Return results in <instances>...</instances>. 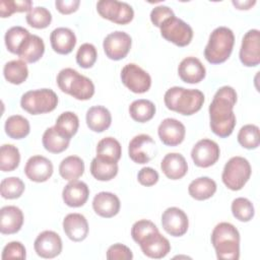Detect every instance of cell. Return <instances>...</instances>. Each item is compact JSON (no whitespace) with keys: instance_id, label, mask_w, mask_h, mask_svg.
<instances>
[{"instance_id":"1","label":"cell","mask_w":260,"mask_h":260,"mask_svg":"<svg viewBox=\"0 0 260 260\" xmlns=\"http://www.w3.org/2000/svg\"><path fill=\"white\" fill-rule=\"evenodd\" d=\"M236 103L237 92L232 86L224 85L216 90L208 109L210 128L215 135L225 138L233 133L236 126L233 109Z\"/></svg>"},{"instance_id":"2","label":"cell","mask_w":260,"mask_h":260,"mask_svg":"<svg viewBox=\"0 0 260 260\" xmlns=\"http://www.w3.org/2000/svg\"><path fill=\"white\" fill-rule=\"evenodd\" d=\"M164 102L169 110L184 116H190L202 108L204 94L199 89L173 86L166 91Z\"/></svg>"},{"instance_id":"3","label":"cell","mask_w":260,"mask_h":260,"mask_svg":"<svg viewBox=\"0 0 260 260\" xmlns=\"http://www.w3.org/2000/svg\"><path fill=\"white\" fill-rule=\"evenodd\" d=\"M211 244L218 259L238 260L240 258V234L234 224L230 222L216 224L211 234Z\"/></svg>"},{"instance_id":"4","label":"cell","mask_w":260,"mask_h":260,"mask_svg":"<svg viewBox=\"0 0 260 260\" xmlns=\"http://www.w3.org/2000/svg\"><path fill=\"white\" fill-rule=\"evenodd\" d=\"M235 36L231 28L218 26L212 30L204 50L205 59L211 64L225 62L232 54Z\"/></svg>"},{"instance_id":"5","label":"cell","mask_w":260,"mask_h":260,"mask_svg":"<svg viewBox=\"0 0 260 260\" xmlns=\"http://www.w3.org/2000/svg\"><path fill=\"white\" fill-rule=\"evenodd\" d=\"M59 88L79 101H86L94 94L93 82L72 68H64L57 75Z\"/></svg>"},{"instance_id":"6","label":"cell","mask_w":260,"mask_h":260,"mask_svg":"<svg viewBox=\"0 0 260 260\" xmlns=\"http://www.w3.org/2000/svg\"><path fill=\"white\" fill-rule=\"evenodd\" d=\"M58 96L50 88L28 90L22 94L20 100L21 108L31 115L50 113L56 109Z\"/></svg>"},{"instance_id":"7","label":"cell","mask_w":260,"mask_h":260,"mask_svg":"<svg viewBox=\"0 0 260 260\" xmlns=\"http://www.w3.org/2000/svg\"><path fill=\"white\" fill-rule=\"evenodd\" d=\"M251 173V166L247 158L233 156L224 165L221 179L229 189L239 191L249 181Z\"/></svg>"},{"instance_id":"8","label":"cell","mask_w":260,"mask_h":260,"mask_svg":"<svg viewBox=\"0 0 260 260\" xmlns=\"http://www.w3.org/2000/svg\"><path fill=\"white\" fill-rule=\"evenodd\" d=\"M159 28L161 37L178 47L188 46L193 38L192 27L175 15L165 20Z\"/></svg>"},{"instance_id":"9","label":"cell","mask_w":260,"mask_h":260,"mask_svg":"<svg viewBox=\"0 0 260 260\" xmlns=\"http://www.w3.org/2000/svg\"><path fill=\"white\" fill-rule=\"evenodd\" d=\"M99 14L117 24H127L134 17L133 8L126 2L117 0H101L96 3Z\"/></svg>"},{"instance_id":"10","label":"cell","mask_w":260,"mask_h":260,"mask_svg":"<svg viewBox=\"0 0 260 260\" xmlns=\"http://www.w3.org/2000/svg\"><path fill=\"white\" fill-rule=\"evenodd\" d=\"M121 80L128 89L135 93H144L151 85L150 75L134 63L126 64L122 68Z\"/></svg>"},{"instance_id":"11","label":"cell","mask_w":260,"mask_h":260,"mask_svg":"<svg viewBox=\"0 0 260 260\" xmlns=\"http://www.w3.org/2000/svg\"><path fill=\"white\" fill-rule=\"evenodd\" d=\"M131 37L127 32L116 30L105 38L103 47L109 59L119 61L127 56L131 49Z\"/></svg>"},{"instance_id":"12","label":"cell","mask_w":260,"mask_h":260,"mask_svg":"<svg viewBox=\"0 0 260 260\" xmlns=\"http://www.w3.org/2000/svg\"><path fill=\"white\" fill-rule=\"evenodd\" d=\"M155 142L151 136L147 134H139L134 136L128 146L129 157L136 164H146L155 155Z\"/></svg>"},{"instance_id":"13","label":"cell","mask_w":260,"mask_h":260,"mask_svg":"<svg viewBox=\"0 0 260 260\" xmlns=\"http://www.w3.org/2000/svg\"><path fill=\"white\" fill-rule=\"evenodd\" d=\"M220 149L218 144L211 139L199 140L191 150V157L194 164L199 168H208L213 166L219 158Z\"/></svg>"},{"instance_id":"14","label":"cell","mask_w":260,"mask_h":260,"mask_svg":"<svg viewBox=\"0 0 260 260\" xmlns=\"http://www.w3.org/2000/svg\"><path fill=\"white\" fill-rule=\"evenodd\" d=\"M240 60L247 67H254L260 63V31L258 29L248 30L242 40L240 49Z\"/></svg>"},{"instance_id":"15","label":"cell","mask_w":260,"mask_h":260,"mask_svg":"<svg viewBox=\"0 0 260 260\" xmlns=\"http://www.w3.org/2000/svg\"><path fill=\"white\" fill-rule=\"evenodd\" d=\"M161 225L169 235L173 237H182L188 231L189 219L182 209L178 207H169L162 212Z\"/></svg>"},{"instance_id":"16","label":"cell","mask_w":260,"mask_h":260,"mask_svg":"<svg viewBox=\"0 0 260 260\" xmlns=\"http://www.w3.org/2000/svg\"><path fill=\"white\" fill-rule=\"evenodd\" d=\"M34 248L36 253L42 258H55L62 252V240L57 233L44 231L36 238Z\"/></svg>"},{"instance_id":"17","label":"cell","mask_w":260,"mask_h":260,"mask_svg":"<svg viewBox=\"0 0 260 260\" xmlns=\"http://www.w3.org/2000/svg\"><path fill=\"white\" fill-rule=\"evenodd\" d=\"M143 254L149 258L160 259L166 257L171 251V244L169 240L164 237L159 231L150 233L144 237L139 243Z\"/></svg>"},{"instance_id":"18","label":"cell","mask_w":260,"mask_h":260,"mask_svg":"<svg viewBox=\"0 0 260 260\" xmlns=\"http://www.w3.org/2000/svg\"><path fill=\"white\" fill-rule=\"evenodd\" d=\"M157 134L160 141L168 146H177L185 138L186 129L182 122L174 118L162 120L157 128Z\"/></svg>"},{"instance_id":"19","label":"cell","mask_w":260,"mask_h":260,"mask_svg":"<svg viewBox=\"0 0 260 260\" xmlns=\"http://www.w3.org/2000/svg\"><path fill=\"white\" fill-rule=\"evenodd\" d=\"M53 164L43 155L30 156L24 167L25 176L32 182L42 183L51 178L53 174Z\"/></svg>"},{"instance_id":"20","label":"cell","mask_w":260,"mask_h":260,"mask_svg":"<svg viewBox=\"0 0 260 260\" xmlns=\"http://www.w3.org/2000/svg\"><path fill=\"white\" fill-rule=\"evenodd\" d=\"M180 78L186 83H198L205 77L206 70L201 61L193 56L184 58L178 67Z\"/></svg>"},{"instance_id":"21","label":"cell","mask_w":260,"mask_h":260,"mask_svg":"<svg viewBox=\"0 0 260 260\" xmlns=\"http://www.w3.org/2000/svg\"><path fill=\"white\" fill-rule=\"evenodd\" d=\"M120 199L117 195L111 192H100L98 193L92 200V208L94 212L106 218L113 217L118 214L120 210Z\"/></svg>"},{"instance_id":"22","label":"cell","mask_w":260,"mask_h":260,"mask_svg":"<svg viewBox=\"0 0 260 260\" xmlns=\"http://www.w3.org/2000/svg\"><path fill=\"white\" fill-rule=\"evenodd\" d=\"M63 230L73 242H81L88 235V223L84 215L69 213L63 219Z\"/></svg>"},{"instance_id":"23","label":"cell","mask_w":260,"mask_h":260,"mask_svg":"<svg viewBox=\"0 0 260 260\" xmlns=\"http://www.w3.org/2000/svg\"><path fill=\"white\" fill-rule=\"evenodd\" d=\"M89 196L88 186L81 181H70L62 191V198L66 205L70 207H80L84 205Z\"/></svg>"},{"instance_id":"24","label":"cell","mask_w":260,"mask_h":260,"mask_svg":"<svg viewBox=\"0 0 260 260\" xmlns=\"http://www.w3.org/2000/svg\"><path fill=\"white\" fill-rule=\"evenodd\" d=\"M0 231L3 235L16 234L23 224V213L14 205L4 206L0 210Z\"/></svg>"},{"instance_id":"25","label":"cell","mask_w":260,"mask_h":260,"mask_svg":"<svg viewBox=\"0 0 260 260\" xmlns=\"http://www.w3.org/2000/svg\"><path fill=\"white\" fill-rule=\"evenodd\" d=\"M160 169L167 178L179 180L187 174L188 165L181 153L172 152L165 155L160 162Z\"/></svg>"},{"instance_id":"26","label":"cell","mask_w":260,"mask_h":260,"mask_svg":"<svg viewBox=\"0 0 260 260\" xmlns=\"http://www.w3.org/2000/svg\"><path fill=\"white\" fill-rule=\"evenodd\" d=\"M52 49L61 55L72 52L76 45L75 34L68 27H57L50 35Z\"/></svg>"},{"instance_id":"27","label":"cell","mask_w":260,"mask_h":260,"mask_svg":"<svg viewBox=\"0 0 260 260\" xmlns=\"http://www.w3.org/2000/svg\"><path fill=\"white\" fill-rule=\"evenodd\" d=\"M45 52L44 41L36 35H29L20 46L17 56L27 63L39 61Z\"/></svg>"},{"instance_id":"28","label":"cell","mask_w":260,"mask_h":260,"mask_svg":"<svg viewBox=\"0 0 260 260\" xmlns=\"http://www.w3.org/2000/svg\"><path fill=\"white\" fill-rule=\"evenodd\" d=\"M112 123L110 111L103 106H93L86 112V124L94 132L107 130Z\"/></svg>"},{"instance_id":"29","label":"cell","mask_w":260,"mask_h":260,"mask_svg":"<svg viewBox=\"0 0 260 260\" xmlns=\"http://www.w3.org/2000/svg\"><path fill=\"white\" fill-rule=\"evenodd\" d=\"M188 192L196 200H206L216 192V183L208 177H199L189 184Z\"/></svg>"},{"instance_id":"30","label":"cell","mask_w":260,"mask_h":260,"mask_svg":"<svg viewBox=\"0 0 260 260\" xmlns=\"http://www.w3.org/2000/svg\"><path fill=\"white\" fill-rule=\"evenodd\" d=\"M84 173V162L77 155H69L62 159L59 166L60 176L67 181H74Z\"/></svg>"},{"instance_id":"31","label":"cell","mask_w":260,"mask_h":260,"mask_svg":"<svg viewBox=\"0 0 260 260\" xmlns=\"http://www.w3.org/2000/svg\"><path fill=\"white\" fill-rule=\"evenodd\" d=\"M121 144L114 137H105L100 140L96 145V156L102 159L118 162L121 158Z\"/></svg>"},{"instance_id":"32","label":"cell","mask_w":260,"mask_h":260,"mask_svg":"<svg viewBox=\"0 0 260 260\" xmlns=\"http://www.w3.org/2000/svg\"><path fill=\"white\" fill-rule=\"evenodd\" d=\"M90 173L99 181H110L118 174V164L95 156L90 162Z\"/></svg>"},{"instance_id":"33","label":"cell","mask_w":260,"mask_h":260,"mask_svg":"<svg viewBox=\"0 0 260 260\" xmlns=\"http://www.w3.org/2000/svg\"><path fill=\"white\" fill-rule=\"evenodd\" d=\"M155 106L151 101L140 99L131 103L129 106V114L131 118L139 123H145L155 115Z\"/></svg>"},{"instance_id":"34","label":"cell","mask_w":260,"mask_h":260,"mask_svg":"<svg viewBox=\"0 0 260 260\" xmlns=\"http://www.w3.org/2000/svg\"><path fill=\"white\" fill-rule=\"evenodd\" d=\"M5 132L12 139H22L29 134L30 126L26 118L20 115H13L5 121Z\"/></svg>"},{"instance_id":"35","label":"cell","mask_w":260,"mask_h":260,"mask_svg":"<svg viewBox=\"0 0 260 260\" xmlns=\"http://www.w3.org/2000/svg\"><path fill=\"white\" fill-rule=\"evenodd\" d=\"M43 146L46 150L52 153H60L67 149L70 139L62 136L60 133L56 131L53 127H50L45 130L42 138Z\"/></svg>"},{"instance_id":"36","label":"cell","mask_w":260,"mask_h":260,"mask_svg":"<svg viewBox=\"0 0 260 260\" xmlns=\"http://www.w3.org/2000/svg\"><path fill=\"white\" fill-rule=\"evenodd\" d=\"M3 74L8 82L21 84L28 76V69L23 60H12L4 65Z\"/></svg>"},{"instance_id":"37","label":"cell","mask_w":260,"mask_h":260,"mask_svg":"<svg viewBox=\"0 0 260 260\" xmlns=\"http://www.w3.org/2000/svg\"><path fill=\"white\" fill-rule=\"evenodd\" d=\"M79 127V119L73 112H64L56 120L54 128L62 136L71 139Z\"/></svg>"},{"instance_id":"38","label":"cell","mask_w":260,"mask_h":260,"mask_svg":"<svg viewBox=\"0 0 260 260\" xmlns=\"http://www.w3.org/2000/svg\"><path fill=\"white\" fill-rule=\"evenodd\" d=\"M20 161V153L16 146L3 144L0 149V169L2 172L14 171Z\"/></svg>"},{"instance_id":"39","label":"cell","mask_w":260,"mask_h":260,"mask_svg":"<svg viewBox=\"0 0 260 260\" xmlns=\"http://www.w3.org/2000/svg\"><path fill=\"white\" fill-rule=\"evenodd\" d=\"M29 35H30L29 31L26 28L22 27V26H12V27H10L6 31L5 37H4L5 46H6L7 50L12 54L17 55L20 46L22 45L24 40Z\"/></svg>"},{"instance_id":"40","label":"cell","mask_w":260,"mask_h":260,"mask_svg":"<svg viewBox=\"0 0 260 260\" xmlns=\"http://www.w3.org/2000/svg\"><path fill=\"white\" fill-rule=\"evenodd\" d=\"M238 142L247 149H255L259 146V127L253 124L243 126L238 133Z\"/></svg>"},{"instance_id":"41","label":"cell","mask_w":260,"mask_h":260,"mask_svg":"<svg viewBox=\"0 0 260 260\" xmlns=\"http://www.w3.org/2000/svg\"><path fill=\"white\" fill-rule=\"evenodd\" d=\"M232 212L233 215L240 221L247 222L250 221L255 213L254 206L252 202L244 197H238L232 202Z\"/></svg>"},{"instance_id":"42","label":"cell","mask_w":260,"mask_h":260,"mask_svg":"<svg viewBox=\"0 0 260 260\" xmlns=\"http://www.w3.org/2000/svg\"><path fill=\"white\" fill-rule=\"evenodd\" d=\"M24 183L17 177L5 178L1 181L0 192L5 199H16L21 196L24 191Z\"/></svg>"},{"instance_id":"43","label":"cell","mask_w":260,"mask_h":260,"mask_svg":"<svg viewBox=\"0 0 260 260\" xmlns=\"http://www.w3.org/2000/svg\"><path fill=\"white\" fill-rule=\"evenodd\" d=\"M25 19L31 27L39 29L46 28L52 21V14L47 8L43 6H37L27 12Z\"/></svg>"},{"instance_id":"44","label":"cell","mask_w":260,"mask_h":260,"mask_svg":"<svg viewBox=\"0 0 260 260\" xmlns=\"http://www.w3.org/2000/svg\"><path fill=\"white\" fill-rule=\"evenodd\" d=\"M32 9L30 0H2L0 1V16L9 17L14 12H29Z\"/></svg>"},{"instance_id":"45","label":"cell","mask_w":260,"mask_h":260,"mask_svg":"<svg viewBox=\"0 0 260 260\" xmlns=\"http://www.w3.org/2000/svg\"><path fill=\"white\" fill-rule=\"evenodd\" d=\"M98 58L96 49L92 44H82L76 53V62L82 68H90L93 66Z\"/></svg>"},{"instance_id":"46","label":"cell","mask_w":260,"mask_h":260,"mask_svg":"<svg viewBox=\"0 0 260 260\" xmlns=\"http://www.w3.org/2000/svg\"><path fill=\"white\" fill-rule=\"evenodd\" d=\"M156 231H158V229L152 221L147 219H140L134 222V224L132 225L131 236L132 239L138 244L144 237Z\"/></svg>"},{"instance_id":"47","label":"cell","mask_w":260,"mask_h":260,"mask_svg":"<svg viewBox=\"0 0 260 260\" xmlns=\"http://www.w3.org/2000/svg\"><path fill=\"white\" fill-rule=\"evenodd\" d=\"M106 256L109 260H131L133 258L132 251L120 243L110 246Z\"/></svg>"},{"instance_id":"48","label":"cell","mask_w":260,"mask_h":260,"mask_svg":"<svg viewBox=\"0 0 260 260\" xmlns=\"http://www.w3.org/2000/svg\"><path fill=\"white\" fill-rule=\"evenodd\" d=\"M25 248L20 242L8 243L2 252V259H25Z\"/></svg>"},{"instance_id":"49","label":"cell","mask_w":260,"mask_h":260,"mask_svg":"<svg viewBox=\"0 0 260 260\" xmlns=\"http://www.w3.org/2000/svg\"><path fill=\"white\" fill-rule=\"evenodd\" d=\"M174 12L173 10L168 7V6H165V5H159V6H156L154 7L151 12H150V20L151 22L159 27L161 25V23L167 20L168 18L174 16Z\"/></svg>"},{"instance_id":"50","label":"cell","mask_w":260,"mask_h":260,"mask_svg":"<svg viewBox=\"0 0 260 260\" xmlns=\"http://www.w3.org/2000/svg\"><path fill=\"white\" fill-rule=\"evenodd\" d=\"M158 173L150 168V167H144L142 168L138 174H137V180L138 182L146 187H150L153 186L154 184L157 183L158 181Z\"/></svg>"},{"instance_id":"51","label":"cell","mask_w":260,"mask_h":260,"mask_svg":"<svg viewBox=\"0 0 260 260\" xmlns=\"http://www.w3.org/2000/svg\"><path fill=\"white\" fill-rule=\"evenodd\" d=\"M79 0H56L55 6L62 14H70L75 12L79 7Z\"/></svg>"},{"instance_id":"52","label":"cell","mask_w":260,"mask_h":260,"mask_svg":"<svg viewBox=\"0 0 260 260\" xmlns=\"http://www.w3.org/2000/svg\"><path fill=\"white\" fill-rule=\"evenodd\" d=\"M256 3V1H233V4L236 6L237 9H240V10H247V9H250L251 6H253L254 4Z\"/></svg>"}]
</instances>
